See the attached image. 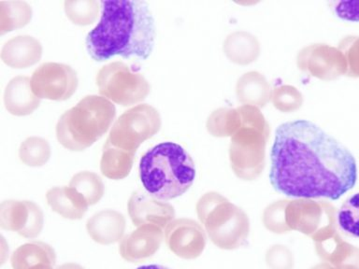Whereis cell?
Returning <instances> with one entry per match:
<instances>
[{
    "mask_svg": "<svg viewBox=\"0 0 359 269\" xmlns=\"http://www.w3.org/2000/svg\"><path fill=\"white\" fill-rule=\"evenodd\" d=\"M338 223L344 234L359 238V193H353L342 204L338 212Z\"/></svg>",
    "mask_w": 359,
    "mask_h": 269,
    "instance_id": "7402d4cb",
    "label": "cell"
},
{
    "mask_svg": "<svg viewBox=\"0 0 359 269\" xmlns=\"http://www.w3.org/2000/svg\"><path fill=\"white\" fill-rule=\"evenodd\" d=\"M137 269H170L165 268V266L159 265H143L140 266V268Z\"/></svg>",
    "mask_w": 359,
    "mask_h": 269,
    "instance_id": "d4e9b609",
    "label": "cell"
},
{
    "mask_svg": "<svg viewBox=\"0 0 359 269\" xmlns=\"http://www.w3.org/2000/svg\"><path fill=\"white\" fill-rule=\"evenodd\" d=\"M101 18L86 36L93 60L114 56L144 61L153 52L156 27L147 3L130 0L100 1Z\"/></svg>",
    "mask_w": 359,
    "mask_h": 269,
    "instance_id": "7a4b0ae2",
    "label": "cell"
},
{
    "mask_svg": "<svg viewBox=\"0 0 359 269\" xmlns=\"http://www.w3.org/2000/svg\"><path fill=\"white\" fill-rule=\"evenodd\" d=\"M140 178L146 192L154 198L171 200L192 186L196 179L195 163L181 145L162 142L140 159Z\"/></svg>",
    "mask_w": 359,
    "mask_h": 269,
    "instance_id": "3957f363",
    "label": "cell"
},
{
    "mask_svg": "<svg viewBox=\"0 0 359 269\" xmlns=\"http://www.w3.org/2000/svg\"><path fill=\"white\" fill-rule=\"evenodd\" d=\"M160 127L161 118L157 109L148 104H140L118 118L106 142L120 150L136 154L140 146L158 133Z\"/></svg>",
    "mask_w": 359,
    "mask_h": 269,
    "instance_id": "5b68a950",
    "label": "cell"
},
{
    "mask_svg": "<svg viewBox=\"0 0 359 269\" xmlns=\"http://www.w3.org/2000/svg\"><path fill=\"white\" fill-rule=\"evenodd\" d=\"M42 45L31 36H18L6 42L2 48L1 59L13 69H27L41 60Z\"/></svg>",
    "mask_w": 359,
    "mask_h": 269,
    "instance_id": "8fae6325",
    "label": "cell"
},
{
    "mask_svg": "<svg viewBox=\"0 0 359 269\" xmlns=\"http://www.w3.org/2000/svg\"><path fill=\"white\" fill-rule=\"evenodd\" d=\"M126 223V218L122 213L105 209L95 213L87 221L86 229L95 242L111 245L123 240Z\"/></svg>",
    "mask_w": 359,
    "mask_h": 269,
    "instance_id": "30bf717a",
    "label": "cell"
},
{
    "mask_svg": "<svg viewBox=\"0 0 359 269\" xmlns=\"http://www.w3.org/2000/svg\"><path fill=\"white\" fill-rule=\"evenodd\" d=\"M56 269H84L83 266L78 265V263H64L60 266H58Z\"/></svg>",
    "mask_w": 359,
    "mask_h": 269,
    "instance_id": "cb8c5ba5",
    "label": "cell"
},
{
    "mask_svg": "<svg viewBox=\"0 0 359 269\" xmlns=\"http://www.w3.org/2000/svg\"><path fill=\"white\" fill-rule=\"evenodd\" d=\"M334 14L341 20L359 22V1H334L330 3Z\"/></svg>",
    "mask_w": 359,
    "mask_h": 269,
    "instance_id": "603a6c76",
    "label": "cell"
},
{
    "mask_svg": "<svg viewBox=\"0 0 359 269\" xmlns=\"http://www.w3.org/2000/svg\"><path fill=\"white\" fill-rule=\"evenodd\" d=\"M163 232L158 226H142L121 240V256L130 263H140L156 254L161 245Z\"/></svg>",
    "mask_w": 359,
    "mask_h": 269,
    "instance_id": "9c48e42d",
    "label": "cell"
},
{
    "mask_svg": "<svg viewBox=\"0 0 359 269\" xmlns=\"http://www.w3.org/2000/svg\"><path fill=\"white\" fill-rule=\"evenodd\" d=\"M41 98L34 94L30 78L17 76L6 87L5 108L15 116L32 114L41 105Z\"/></svg>",
    "mask_w": 359,
    "mask_h": 269,
    "instance_id": "7c38bea8",
    "label": "cell"
},
{
    "mask_svg": "<svg viewBox=\"0 0 359 269\" xmlns=\"http://www.w3.org/2000/svg\"><path fill=\"white\" fill-rule=\"evenodd\" d=\"M30 269H55V268H53V265H45V263H41V265L34 266V268H30Z\"/></svg>",
    "mask_w": 359,
    "mask_h": 269,
    "instance_id": "484cf974",
    "label": "cell"
},
{
    "mask_svg": "<svg viewBox=\"0 0 359 269\" xmlns=\"http://www.w3.org/2000/svg\"><path fill=\"white\" fill-rule=\"evenodd\" d=\"M50 147L46 139L30 137L22 143L19 149V158L28 167H42L49 161Z\"/></svg>",
    "mask_w": 359,
    "mask_h": 269,
    "instance_id": "44dd1931",
    "label": "cell"
},
{
    "mask_svg": "<svg viewBox=\"0 0 359 269\" xmlns=\"http://www.w3.org/2000/svg\"><path fill=\"white\" fill-rule=\"evenodd\" d=\"M48 205L53 212L69 220H81L89 205L80 193L72 187H55L46 193Z\"/></svg>",
    "mask_w": 359,
    "mask_h": 269,
    "instance_id": "4fadbf2b",
    "label": "cell"
},
{
    "mask_svg": "<svg viewBox=\"0 0 359 269\" xmlns=\"http://www.w3.org/2000/svg\"><path fill=\"white\" fill-rule=\"evenodd\" d=\"M77 72L65 64L45 63L34 71L31 86L41 99L66 101L77 91Z\"/></svg>",
    "mask_w": 359,
    "mask_h": 269,
    "instance_id": "52a82bcc",
    "label": "cell"
},
{
    "mask_svg": "<svg viewBox=\"0 0 359 269\" xmlns=\"http://www.w3.org/2000/svg\"><path fill=\"white\" fill-rule=\"evenodd\" d=\"M135 156L136 154L120 150L106 142L101 156V173L114 181L126 178L133 167Z\"/></svg>",
    "mask_w": 359,
    "mask_h": 269,
    "instance_id": "2e32d148",
    "label": "cell"
},
{
    "mask_svg": "<svg viewBox=\"0 0 359 269\" xmlns=\"http://www.w3.org/2000/svg\"><path fill=\"white\" fill-rule=\"evenodd\" d=\"M269 181L288 198L335 201L355 187L358 165L352 153L316 123L288 120L275 131Z\"/></svg>",
    "mask_w": 359,
    "mask_h": 269,
    "instance_id": "6da1fadb",
    "label": "cell"
},
{
    "mask_svg": "<svg viewBox=\"0 0 359 269\" xmlns=\"http://www.w3.org/2000/svg\"><path fill=\"white\" fill-rule=\"evenodd\" d=\"M36 206L32 201L7 200L0 205V226L21 235L27 229Z\"/></svg>",
    "mask_w": 359,
    "mask_h": 269,
    "instance_id": "9a60e30c",
    "label": "cell"
},
{
    "mask_svg": "<svg viewBox=\"0 0 359 269\" xmlns=\"http://www.w3.org/2000/svg\"><path fill=\"white\" fill-rule=\"evenodd\" d=\"M69 187L77 191L89 206H94L103 198L105 186L97 174L83 171L72 177Z\"/></svg>",
    "mask_w": 359,
    "mask_h": 269,
    "instance_id": "d6986e66",
    "label": "cell"
},
{
    "mask_svg": "<svg viewBox=\"0 0 359 269\" xmlns=\"http://www.w3.org/2000/svg\"><path fill=\"white\" fill-rule=\"evenodd\" d=\"M100 6V1L95 0H67L64 2L67 18L80 27H86L97 21Z\"/></svg>",
    "mask_w": 359,
    "mask_h": 269,
    "instance_id": "ffe728a7",
    "label": "cell"
},
{
    "mask_svg": "<svg viewBox=\"0 0 359 269\" xmlns=\"http://www.w3.org/2000/svg\"><path fill=\"white\" fill-rule=\"evenodd\" d=\"M115 116L116 109L111 101L87 95L62 115L56 125V137L67 150H86L108 132Z\"/></svg>",
    "mask_w": 359,
    "mask_h": 269,
    "instance_id": "277c9868",
    "label": "cell"
},
{
    "mask_svg": "<svg viewBox=\"0 0 359 269\" xmlns=\"http://www.w3.org/2000/svg\"><path fill=\"white\" fill-rule=\"evenodd\" d=\"M128 214L132 223L140 227L156 226L163 228L174 217L173 207L146 191L137 190L128 200Z\"/></svg>",
    "mask_w": 359,
    "mask_h": 269,
    "instance_id": "ba28073f",
    "label": "cell"
},
{
    "mask_svg": "<svg viewBox=\"0 0 359 269\" xmlns=\"http://www.w3.org/2000/svg\"><path fill=\"white\" fill-rule=\"evenodd\" d=\"M11 262L13 269H30L41 263L53 266L56 262V254L49 244L33 241L20 246L13 252Z\"/></svg>",
    "mask_w": 359,
    "mask_h": 269,
    "instance_id": "5bb4252c",
    "label": "cell"
},
{
    "mask_svg": "<svg viewBox=\"0 0 359 269\" xmlns=\"http://www.w3.org/2000/svg\"><path fill=\"white\" fill-rule=\"evenodd\" d=\"M97 84L103 97L123 106L142 102L151 91L144 76L123 62L104 66L97 73Z\"/></svg>",
    "mask_w": 359,
    "mask_h": 269,
    "instance_id": "8992f818",
    "label": "cell"
},
{
    "mask_svg": "<svg viewBox=\"0 0 359 269\" xmlns=\"http://www.w3.org/2000/svg\"><path fill=\"white\" fill-rule=\"evenodd\" d=\"M187 224L185 221H176L168 224L165 230V242L168 248L182 256H187L194 251L192 245L196 230L194 231Z\"/></svg>",
    "mask_w": 359,
    "mask_h": 269,
    "instance_id": "ac0fdd59",
    "label": "cell"
},
{
    "mask_svg": "<svg viewBox=\"0 0 359 269\" xmlns=\"http://www.w3.org/2000/svg\"><path fill=\"white\" fill-rule=\"evenodd\" d=\"M32 8L25 1L0 2V34L25 27L32 19Z\"/></svg>",
    "mask_w": 359,
    "mask_h": 269,
    "instance_id": "e0dca14e",
    "label": "cell"
}]
</instances>
